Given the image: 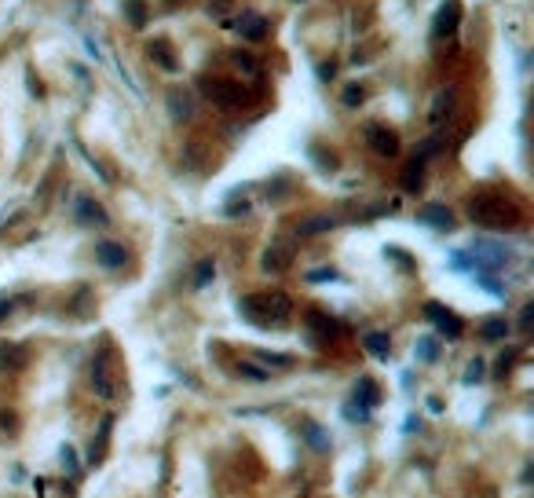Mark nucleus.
<instances>
[{"mask_svg":"<svg viewBox=\"0 0 534 498\" xmlns=\"http://www.w3.org/2000/svg\"><path fill=\"white\" fill-rule=\"evenodd\" d=\"M468 216H472L476 227H487V231H516L523 224V213L520 205L505 198V194H494V191H480L468 198Z\"/></svg>","mask_w":534,"mask_h":498,"instance_id":"f257e3e1","label":"nucleus"},{"mask_svg":"<svg viewBox=\"0 0 534 498\" xmlns=\"http://www.w3.org/2000/svg\"><path fill=\"white\" fill-rule=\"evenodd\" d=\"M238 312L256 322V327H286L289 315H293V300L282 290H271V293H249L238 300Z\"/></svg>","mask_w":534,"mask_h":498,"instance_id":"f03ea898","label":"nucleus"},{"mask_svg":"<svg viewBox=\"0 0 534 498\" xmlns=\"http://www.w3.org/2000/svg\"><path fill=\"white\" fill-rule=\"evenodd\" d=\"M92 388H95V396H103V400H117V396H121V378H117V370H114L110 349H103V352L92 359Z\"/></svg>","mask_w":534,"mask_h":498,"instance_id":"7ed1b4c3","label":"nucleus"},{"mask_svg":"<svg viewBox=\"0 0 534 498\" xmlns=\"http://www.w3.org/2000/svg\"><path fill=\"white\" fill-rule=\"evenodd\" d=\"M202 92L209 103L224 106V111H234V106H245V89L238 81H224V77H202Z\"/></svg>","mask_w":534,"mask_h":498,"instance_id":"20e7f679","label":"nucleus"},{"mask_svg":"<svg viewBox=\"0 0 534 498\" xmlns=\"http://www.w3.org/2000/svg\"><path fill=\"white\" fill-rule=\"evenodd\" d=\"M366 143H370L373 154H381V158H395L399 154V136L392 132L388 125H381V121L366 125Z\"/></svg>","mask_w":534,"mask_h":498,"instance_id":"39448f33","label":"nucleus"},{"mask_svg":"<svg viewBox=\"0 0 534 498\" xmlns=\"http://www.w3.org/2000/svg\"><path fill=\"white\" fill-rule=\"evenodd\" d=\"M424 315H429L436 327H439V334L443 337H451V341H458L461 334H465V322L446 308V305H439V300H429V305H424Z\"/></svg>","mask_w":534,"mask_h":498,"instance_id":"423d86ee","label":"nucleus"},{"mask_svg":"<svg viewBox=\"0 0 534 498\" xmlns=\"http://www.w3.org/2000/svg\"><path fill=\"white\" fill-rule=\"evenodd\" d=\"M461 23V0H446V4L436 11V23H432V37L443 40V37H451Z\"/></svg>","mask_w":534,"mask_h":498,"instance_id":"0eeeda50","label":"nucleus"},{"mask_svg":"<svg viewBox=\"0 0 534 498\" xmlns=\"http://www.w3.org/2000/svg\"><path fill=\"white\" fill-rule=\"evenodd\" d=\"M260 264H264V271H271V275L286 271V268L293 264V246H289V242H274V246H267Z\"/></svg>","mask_w":534,"mask_h":498,"instance_id":"6e6552de","label":"nucleus"},{"mask_svg":"<svg viewBox=\"0 0 534 498\" xmlns=\"http://www.w3.org/2000/svg\"><path fill=\"white\" fill-rule=\"evenodd\" d=\"M417 220H421V224H429V227H436V231H451V227H454V213L446 209V205L429 202V205H421V209H417Z\"/></svg>","mask_w":534,"mask_h":498,"instance_id":"1a4fd4ad","label":"nucleus"},{"mask_svg":"<svg viewBox=\"0 0 534 498\" xmlns=\"http://www.w3.org/2000/svg\"><path fill=\"white\" fill-rule=\"evenodd\" d=\"M95 261H99L106 271H117V268L128 264V249H124L121 242H99V246H95Z\"/></svg>","mask_w":534,"mask_h":498,"instance_id":"9d476101","label":"nucleus"},{"mask_svg":"<svg viewBox=\"0 0 534 498\" xmlns=\"http://www.w3.org/2000/svg\"><path fill=\"white\" fill-rule=\"evenodd\" d=\"M77 224H84V227H103V224H110V216H106V209L95 202V198H77Z\"/></svg>","mask_w":534,"mask_h":498,"instance_id":"9b49d317","label":"nucleus"},{"mask_svg":"<svg viewBox=\"0 0 534 498\" xmlns=\"http://www.w3.org/2000/svg\"><path fill=\"white\" fill-rule=\"evenodd\" d=\"M227 26H238L242 37H249V40H264L267 30H271V23H267L264 15H256V11H245L242 18H234V23H227Z\"/></svg>","mask_w":534,"mask_h":498,"instance_id":"f8f14e48","label":"nucleus"},{"mask_svg":"<svg viewBox=\"0 0 534 498\" xmlns=\"http://www.w3.org/2000/svg\"><path fill=\"white\" fill-rule=\"evenodd\" d=\"M308 327H311V334H315L318 341H333V337L340 334L337 319H333V315H326V312H318V308H311V312H308Z\"/></svg>","mask_w":534,"mask_h":498,"instance_id":"ddd939ff","label":"nucleus"},{"mask_svg":"<svg viewBox=\"0 0 534 498\" xmlns=\"http://www.w3.org/2000/svg\"><path fill=\"white\" fill-rule=\"evenodd\" d=\"M146 52H151V59L158 62L161 70H168V74H176V70H180V59L173 55L168 40H151V45H146Z\"/></svg>","mask_w":534,"mask_h":498,"instance_id":"4468645a","label":"nucleus"},{"mask_svg":"<svg viewBox=\"0 0 534 498\" xmlns=\"http://www.w3.org/2000/svg\"><path fill=\"white\" fill-rule=\"evenodd\" d=\"M168 111H173L176 121H190V118H195V103H190L187 92L173 89V92H168Z\"/></svg>","mask_w":534,"mask_h":498,"instance_id":"2eb2a0df","label":"nucleus"},{"mask_svg":"<svg viewBox=\"0 0 534 498\" xmlns=\"http://www.w3.org/2000/svg\"><path fill=\"white\" fill-rule=\"evenodd\" d=\"M362 344H366V352L377 356V359H388L392 356V337L384 330H370L366 337H362Z\"/></svg>","mask_w":534,"mask_h":498,"instance_id":"dca6fc26","label":"nucleus"},{"mask_svg":"<svg viewBox=\"0 0 534 498\" xmlns=\"http://www.w3.org/2000/svg\"><path fill=\"white\" fill-rule=\"evenodd\" d=\"M26 359H30V352L23 344H4V349H0V366H4V370H23Z\"/></svg>","mask_w":534,"mask_h":498,"instance_id":"f3484780","label":"nucleus"},{"mask_svg":"<svg viewBox=\"0 0 534 498\" xmlns=\"http://www.w3.org/2000/svg\"><path fill=\"white\" fill-rule=\"evenodd\" d=\"M424 183V158H414L407 169H402V191L407 194H417Z\"/></svg>","mask_w":534,"mask_h":498,"instance_id":"a211bd4d","label":"nucleus"},{"mask_svg":"<svg viewBox=\"0 0 534 498\" xmlns=\"http://www.w3.org/2000/svg\"><path fill=\"white\" fill-rule=\"evenodd\" d=\"M355 403H359V407H377V403H381V388H377L373 378H359V385H355Z\"/></svg>","mask_w":534,"mask_h":498,"instance_id":"6ab92c4d","label":"nucleus"},{"mask_svg":"<svg viewBox=\"0 0 534 498\" xmlns=\"http://www.w3.org/2000/svg\"><path fill=\"white\" fill-rule=\"evenodd\" d=\"M451 111H454V89H443V92L436 96V103H432L429 121H432V125H443L446 118H451Z\"/></svg>","mask_w":534,"mask_h":498,"instance_id":"aec40b11","label":"nucleus"},{"mask_svg":"<svg viewBox=\"0 0 534 498\" xmlns=\"http://www.w3.org/2000/svg\"><path fill=\"white\" fill-rule=\"evenodd\" d=\"M231 62H234V67H238L249 81H260V77H264V67H260V62H256V55H249V52H234Z\"/></svg>","mask_w":534,"mask_h":498,"instance_id":"412c9836","label":"nucleus"},{"mask_svg":"<svg viewBox=\"0 0 534 498\" xmlns=\"http://www.w3.org/2000/svg\"><path fill=\"white\" fill-rule=\"evenodd\" d=\"M205 162H209L205 143H202V140H190V143L183 147V165H187V169H205Z\"/></svg>","mask_w":534,"mask_h":498,"instance_id":"4be33fe9","label":"nucleus"},{"mask_svg":"<svg viewBox=\"0 0 534 498\" xmlns=\"http://www.w3.org/2000/svg\"><path fill=\"white\" fill-rule=\"evenodd\" d=\"M333 224H337L333 216H311V220L296 224V234H301V238H308V234H323V231H330Z\"/></svg>","mask_w":534,"mask_h":498,"instance_id":"5701e85b","label":"nucleus"},{"mask_svg":"<svg viewBox=\"0 0 534 498\" xmlns=\"http://www.w3.org/2000/svg\"><path fill=\"white\" fill-rule=\"evenodd\" d=\"M480 337H483V341H501V337H509V322H505V319H487L483 327H480Z\"/></svg>","mask_w":534,"mask_h":498,"instance_id":"b1692460","label":"nucleus"},{"mask_svg":"<svg viewBox=\"0 0 534 498\" xmlns=\"http://www.w3.org/2000/svg\"><path fill=\"white\" fill-rule=\"evenodd\" d=\"M212 275H216V261H212V256L198 261V268H195V290H205L212 283Z\"/></svg>","mask_w":534,"mask_h":498,"instance_id":"393cba45","label":"nucleus"},{"mask_svg":"<svg viewBox=\"0 0 534 498\" xmlns=\"http://www.w3.org/2000/svg\"><path fill=\"white\" fill-rule=\"evenodd\" d=\"M124 15L132 18V26H136V30H143V26H146V18H151V15H146V4H143V0H124Z\"/></svg>","mask_w":534,"mask_h":498,"instance_id":"a878e982","label":"nucleus"},{"mask_svg":"<svg viewBox=\"0 0 534 498\" xmlns=\"http://www.w3.org/2000/svg\"><path fill=\"white\" fill-rule=\"evenodd\" d=\"M417 359L421 363H436L439 359V341L436 337H421L417 341Z\"/></svg>","mask_w":534,"mask_h":498,"instance_id":"bb28decb","label":"nucleus"},{"mask_svg":"<svg viewBox=\"0 0 534 498\" xmlns=\"http://www.w3.org/2000/svg\"><path fill=\"white\" fill-rule=\"evenodd\" d=\"M238 374L249 378V381H267L271 378L267 370H260V366H253V363H238Z\"/></svg>","mask_w":534,"mask_h":498,"instance_id":"cd10ccee","label":"nucleus"},{"mask_svg":"<svg viewBox=\"0 0 534 498\" xmlns=\"http://www.w3.org/2000/svg\"><path fill=\"white\" fill-rule=\"evenodd\" d=\"M333 278H337L333 268H315V271H308V283H333Z\"/></svg>","mask_w":534,"mask_h":498,"instance_id":"c85d7f7f","label":"nucleus"},{"mask_svg":"<svg viewBox=\"0 0 534 498\" xmlns=\"http://www.w3.org/2000/svg\"><path fill=\"white\" fill-rule=\"evenodd\" d=\"M59 462H62V469H66V472H77V454H74V447H62V451H59Z\"/></svg>","mask_w":534,"mask_h":498,"instance_id":"c756f323","label":"nucleus"},{"mask_svg":"<svg viewBox=\"0 0 534 498\" xmlns=\"http://www.w3.org/2000/svg\"><path fill=\"white\" fill-rule=\"evenodd\" d=\"M476 381H483V363L480 359H472L468 370H465V385H476Z\"/></svg>","mask_w":534,"mask_h":498,"instance_id":"7c9ffc66","label":"nucleus"},{"mask_svg":"<svg viewBox=\"0 0 534 498\" xmlns=\"http://www.w3.org/2000/svg\"><path fill=\"white\" fill-rule=\"evenodd\" d=\"M344 418H348V421H366V418H370V407H359V403H355V407H344Z\"/></svg>","mask_w":534,"mask_h":498,"instance_id":"2f4dec72","label":"nucleus"},{"mask_svg":"<svg viewBox=\"0 0 534 498\" xmlns=\"http://www.w3.org/2000/svg\"><path fill=\"white\" fill-rule=\"evenodd\" d=\"M308 440H311L318 451H326V447H330V440L323 436V429H318V425H308Z\"/></svg>","mask_w":534,"mask_h":498,"instance_id":"473e14b6","label":"nucleus"},{"mask_svg":"<svg viewBox=\"0 0 534 498\" xmlns=\"http://www.w3.org/2000/svg\"><path fill=\"white\" fill-rule=\"evenodd\" d=\"M88 305H92V290H77V315L81 319L88 315Z\"/></svg>","mask_w":534,"mask_h":498,"instance_id":"72a5a7b5","label":"nucleus"},{"mask_svg":"<svg viewBox=\"0 0 534 498\" xmlns=\"http://www.w3.org/2000/svg\"><path fill=\"white\" fill-rule=\"evenodd\" d=\"M362 99H366V92H362L359 84H352V89H344V103H348V106H359Z\"/></svg>","mask_w":534,"mask_h":498,"instance_id":"f704fd0d","label":"nucleus"},{"mask_svg":"<svg viewBox=\"0 0 534 498\" xmlns=\"http://www.w3.org/2000/svg\"><path fill=\"white\" fill-rule=\"evenodd\" d=\"M388 256H392V261H399L402 268H414V261H410V256L402 253V249H395V246H388Z\"/></svg>","mask_w":534,"mask_h":498,"instance_id":"c9c22d12","label":"nucleus"},{"mask_svg":"<svg viewBox=\"0 0 534 498\" xmlns=\"http://www.w3.org/2000/svg\"><path fill=\"white\" fill-rule=\"evenodd\" d=\"M530 319H534V305H523V315H520V327L530 330Z\"/></svg>","mask_w":534,"mask_h":498,"instance_id":"e433bc0d","label":"nucleus"},{"mask_svg":"<svg viewBox=\"0 0 534 498\" xmlns=\"http://www.w3.org/2000/svg\"><path fill=\"white\" fill-rule=\"evenodd\" d=\"M238 213H249V202H231L227 205V216H238Z\"/></svg>","mask_w":534,"mask_h":498,"instance_id":"4c0bfd02","label":"nucleus"},{"mask_svg":"<svg viewBox=\"0 0 534 498\" xmlns=\"http://www.w3.org/2000/svg\"><path fill=\"white\" fill-rule=\"evenodd\" d=\"M318 77L330 81V77H333V62H323V67H318Z\"/></svg>","mask_w":534,"mask_h":498,"instance_id":"58836bf2","label":"nucleus"},{"mask_svg":"<svg viewBox=\"0 0 534 498\" xmlns=\"http://www.w3.org/2000/svg\"><path fill=\"white\" fill-rule=\"evenodd\" d=\"M0 429H15V414H0Z\"/></svg>","mask_w":534,"mask_h":498,"instance_id":"ea45409f","label":"nucleus"},{"mask_svg":"<svg viewBox=\"0 0 534 498\" xmlns=\"http://www.w3.org/2000/svg\"><path fill=\"white\" fill-rule=\"evenodd\" d=\"M8 308H11V305H8V297H0V319L8 315Z\"/></svg>","mask_w":534,"mask_h":498,"instance_id":"a19ab883","label":"nucleus"}]
</instances>
